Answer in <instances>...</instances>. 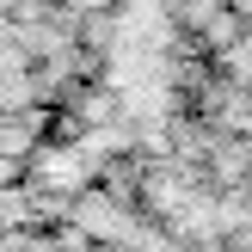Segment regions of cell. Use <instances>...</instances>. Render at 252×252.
I'll return each instance as SVG.
<instances>
[]
</instances>
